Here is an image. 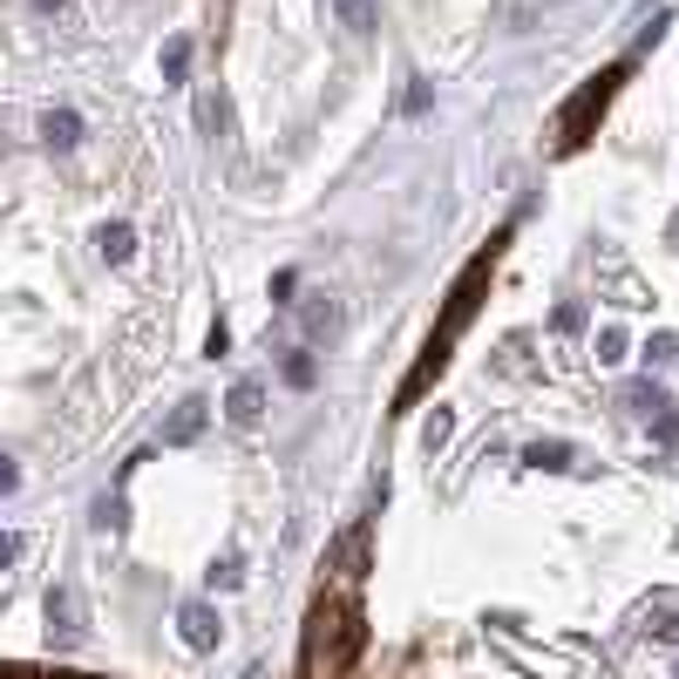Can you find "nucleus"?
Instances as JSON below:
<instances>
[{
	"label": "nucleus",
	"mask_w": 679,
	"mask_h": 679,
	"mask_svg": "<svg viewBox=\"0 0 679 679\" xmlns=\"http://www.w3.org/2000/svg\"><path fill=\"white\" fill-rule=\"evenodd\" d=\"M626 347H632L626 326H605V333H598V360H605V367H619V360H626Z\"/></svg>",
	"instance_id": "13"
},
{
	"label": "nucleus",
	"mask_w": 679,
	"mask_h": 679,
	"mask_svg": "<svg viewBox=\"0 0 679 679\" xmlns=\"http://www.w3.org/2000/svg\"><path fill=\"white\" fill-rule=\"evenodd\" d=\"M69 619H75V605H69V592H55V598H48V626H55V632H75Z\"/></svg>",
	"instance_id": "16"
},
{
	"label": "nucleus",
	"mask_w": 679,
	"mask_h": 679,
	"mask_svg": "<svg viewBox=\"0 0 679 679\" xmlns=\"http://www.w3.org/2000/svg\"><path fill=\"white\" fill-rule=\"evenodd\" d=\"M225 415H231L238 428H252V421L265 415V388H259V381H238V388L225 394Z\"/></svg>",
	"instance_id": "5"
},
{
	"label": "nucleus",
	"mask_w": 679,
	"mask_h": 679,
	"mask_svg": "<svg viewBox=\"0 0 679 679\" xmlns=\"http://www.w3.org/2000/svg\"><path fill=\"white\" fill-rule=\"evenodd\" d=\"M183 75H191V41H164V82H183Z\"/></svg>",
	"instance_id": "12"
},
{
	"label": "nucleus",
	"mask_w": 679,
	"mask_h": 679,
	"mask_svg": "<svg viewBox=\"0 0 679 679\" xmlns=\"http://www.w3.org/2000/svg\"><path fill=\"white\" fill-rule=\"evenodd\" d=\"M245 571H238V558H225V564H211V584H238Z\"/></svg>",
	"instance_id": "22"
},
{
	"label": "nucleus",
	"mask_w": 679,
	"mask_h": 679,
	"mask_svg": "<svg viewBox=\"0 0 679 679\" xmlns=\"http://www.w3.org/2000/svg\"><path fill=\"white\" fill-rule=\"evenodd\" d=\"M35 8H41V14H55V8H69V0H35Z\"/></svg>",
	"instance_id": "26"
},
{
	"label": "nucleus",
	"mask_w": 679,
	"mask_h": 679,
	"mask_svg": "<svg viewBox=\"0 0 679 679\" xmlns=\"http://www.w3.org/2000/svg\"><path fill=\"white\" fill-rule=\"evenodd\" d=\"M177 626H183V645H198V653H211V645H218V611H211V605H183Z\"/></svg>",
	"instance_id": "4"
},
{
	"label": "nucleus",
	"mask_w": 679,
	"mask_h": 679,
	"mask_svg": "<svg viewBox=\"0 0 679 679\" xmlns=\"http://www.w3.org/2000/svg\"><path fill=\"white\" fill-rule=\"evenodd\" d=\"M21 558V537H8V531H0V564H14Z\"/></svg>",
	"instance_id": "23"
},
{
	"label": "nucleus",
	"mask_w": 679,
	"mask_h": 679,
	"mask_svg": "<svg viewBox=\"0 0 679 679\" xmlns=\"http://www.w3.org/2000/svg\"><path fill=\"white\" fill-rule=\"evenodd\" d=\"M489 265H497V245H489V252H483L469 272H462V286H455V299H449V320H442V333H436V340H428V354H421V367L408 374V388H401V401H408V394H415V388H421V381L449 360V340H455L462 326H469V313H476V286L489 279Z\"/></svg>",
	"instance_id": "2"
},
{
	"label": "nucleus",
	"mask_w": 679,
	"mask_h": 679,
	"mask_svg": "<svg viewBox=\"0 0 679 679\" xmlns=\"http://www.w3.org/2000/svg\"><path fill=\"white\" fill-rule=\"evenodd\" d=\"M279 374H286V388H313V381H320V360L293 347V354H286V367H279Z\"/></svg>",
	"instance_id": "10"
},
{
	"label": "nucleus",
	"mask_w": 679,
	"mask_h": 679,
	"mask_svg": "<svg viewBox=\"0 0 679 679\" xmlns=\"http://www.w3.org/2000/svg\"><path fill=\"white\" fill-rule=\"evenodd\" d=\"M449 436H455V415H449V408H436V415L421 421V442H428V449H442Z\"/></svg>",
	"instance_id": "14"
},
{
	"label": "nucleus",
	"mask_w": 679,
	"mask_h": 679,
	"mask_svg": "<svg viewBox=\"0 0 679 679\" xmlns=\"http://www.w3.org/2000/svg\"><path fill=\"white\" fill-rule=\"evenodd\" d=\"M672 679H679V672H672Z\"/></svg>",
	"instance_id": "27"
},
{
	"label": "nucleus",
	"mask_w": 679,
	"mask_h": 679,
	"mask_svg": "<svg viewBox=\"0 0 679 679\" xmlns=\"http://www.w3.org/2000/svg\"><path fill=\"white\" fill-rule=\"evenodd\" d=\"M225 122V103L218 96H198V130H218Z\"/></svg>",
	"instance_id": "17"
},
{
	"label": "nucleus",
	"mask_w": 679,
	"mask_h": 679,
	"mask_svg": "<svg viewBox=\"0 0 679 679\" xmlns=\"http://www.w3.org/2000/svg\"><path fill=\"white\" fill-rule=\"evenodd\" d=\"M340 326V306L333 299H313V306H306V333H333Z\"/></svg>",
	"instance_id": "15"
},
{
	"label": "nucleus",
	"mask_w": 679,
	"mask_h": 679,
	"mask_svg": "<svg viewBox=\"0 0 679 679\" xmlns=\"http://www.w3.org/2000/svg\"><path fill=\"white\" fill-rule=\"evenodd\" d=\"M367 653V626H360V605L320 592L313 598V619H306V653H299V679H354Z\"/></svg>",
	"instance_id": "1"
},
{
	"label": "nucleus",
	"mask_w": 679,
	"mask_h": 679,
	"mask_svg": "<svg viewBox=\"0 0 679 679\" xmlns=\"http://www.w3.org/2000/svg\"><path fill=\"white\" fill-rule=\"evenodd\" d=\"M225 347H231V326H225V320H211V333H204V354H211V360H218Z\"/></svg>",
	"instance_id": "18"
},
{
	"label": "nucleus",
	"mask_w": 679,
	"mask_h": 679,
	"mask_svg": "<svg viewBox=\"0 0 679 679\" xmlns=\"http://www.w3.org/2000/svg\"><path fill=\"white\" fill-rule=\"evenodd\" d=\"M41 143H48V150H75V143H82V116H75V109H48V116H41Z\"/></svg>",
	"instance_id": "6"
},
{
	"label": "nucleus",
	"mask_w": 679,
	"mask_h": 679,
	"mask_svg": "<svg viewBox=\"0 0 679 679\" xmlns=\"http://www.w3.org/2000/svg\"><path fill=\"white\" fill-rule=\"evenodd\" d=\"M584 326V306H558V333H577Z\"/></svg>",
	"instance_id": "20"
},
{
	"label": "nucleus",
	"mask_w": 679,
	"mask_h": 679,
	"mask_svg": "<svg viewBox=\"0 0 679 679\" xmlns=\"http://www.w3.org/2000/svg\"><path fill=\"white\" fill-rule=\"evenodd\" d=\"M645 360H653V367L672 360V333H653V340H645Z\"/></svg>",
	"instance_id": "19"
},
{
	"label": "nucleus",
	"mask_w": 679,
	"mask_h": 679,
	"mask_svg": "<svg viewBox=\"0 0 679 679\" xmlns=\"http://www.w3.org/2000/svg\"><path fill=\"white\" fill-rule=\"evenodd\" d=\"M659 442H679V415H672V401L659 408Z\"/></svg>",
	"instance_id": "21"
},
{
	"label": "nucleus",
	"mask_w": 679,
	"mask_h": 679,
	"mask_svg": "<svg viewBox=\"0 0 679 679\" xmlns=\"http://www.w3.org/2000/svg\"><path fill=\"white\" fill-rule=\"evenodd\" d=\"M0 679H103V672H69V666H0Z\"/></svg>",
	"instance_id": "11"
},
{
	"label": "nucleus",
	"mask_w": 679,
	"mask_h": 679,
	"mask_svg": "<svg viewBox=\"0 0 679 679\" xmlns=\"http://www.w3.org/2000/svg\"><path fill=\"white\" fill-rule=\"evenodd\" d=\"M333 14H340V27H347V35H374V27H381L374 0H333Z\"/></svg>",
	"instance_id": "8"
},
{
	"label": "nucleus",
	"mask_w": 679,
	"mask_h": 679,
	"mask_svg": "<svg viewBox=\"0 0 679 679\" xmlns=\"http://www.w3.org/2000/svg\"><path fill=\"white\" fill-rule=\"evenodd\" d=\"M96 252H103V265H130L136 259V225H122V218L96 225Z\"/></svg>",
	"instance_id": "3"
},
{
	"label": "nucleus",
	"mask_w": 679,
	"mask_h": 679,
	"mask_svg": "<svg viewBox=\"0 0 679 679\" xmlns=\"http://www.w3.org/2000/svg\"><path fill=\"white\" fill-rule=\"evenodd\" d=\"M204 415H211L204 401H183V408L170 415V428H164V442H198L204 436Z\"/></svg>",
	"instance_id": "7"
},
{
	"label": "nucleus",
	"mask_w": 679,
	"mask_h": 679,
	"mask_svg": "<svg viewBox=\"0 0 679 679\" xmlns=\"http://www.w3.org/2000/svg\"><path fill=\"white\" fill-rule=\"evenodd\" d=\"M21 483V469H14V462H0V489H14Z\"/></svg>",
	"instance_id": "25"
},
{
	"label": "nucleus",
	"mask_w": 679,
	"mask_h": 679,
	"mask_svg": "<svg viewBox=\"0 0 679 679\" xmlns=\"http://www.w3.org/2000/svg\"><path fill=\"white\" fill-rule=\"evenodd\" d=\"M653 632H659V639H666V645H679V619H659V626H653Z\"/></svg>",
	"instance_id": "24"
},
{
	"label": "nucleus",
	"mask_w": 679,
	"mask_h": 679,
	"mask_svg": "<svg viewBox=\"0 0 679 679\" xmlns=\"http://www.w3.org/2000/svg\"><path fill=\"white\" fill-rule=\"evenodd\" d=\"M523 462H531V469H571V442H531Z\"/></svg>",
	"instance_id": "9"
}]
</instances>
